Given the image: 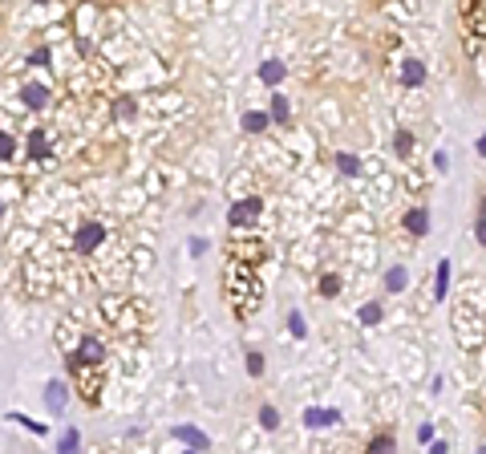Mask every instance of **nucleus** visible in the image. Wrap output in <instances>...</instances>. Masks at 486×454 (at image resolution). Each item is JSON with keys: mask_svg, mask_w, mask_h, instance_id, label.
I'll list each match as a JSON object with an SVG mask.
<instances>
[{"mask_svg": "<svg viewBox=\"0 0 486 454\" xmlns=\"http://www.w3.org/2000/svg\"><path fill=\"white\" fill-rule=\"evenodd\" d=\"M288 329L296 333V337H304V333H308V329H304V317H300V312H292V317H288Z\"/></svg>", "mask_w": 486, "mask_h": 454, "instance_id": "nucleus-20", "label": "nucleus"}, {"mask_svg": "<svg viewBox=\"0 0 486 454\" xmlns=\"http://www.w3.org/2000/svg\"><path fill=\"white\" fill-rule=\"evenodd\" d=\"M450 288V259H437V280H434V292L437 296H446Z\"/></svg>", "mask_w": 486, "mask_h": 454, "instance_id": "nucleus-12", "label": "nucleus"}, {"mask_svg": "<svg viewBox=\"0 0 486 454\" xmlns=\"http://www.w3.org/2000/svg\"><path fill=\"white\" fill-rule=\"evenodd\" d=\"M401 81L405 85H421V81H425V65L421 61H405L401 65Z\"/></svg>", "mask_w": 486, "mask_h": 454, "instance_id": "nucleus-10", "label": "nucleus"}, {"mask_svg": "<svg viewBox=\"0 0 486 454\" xmlns=\"http://www.w3.org/2000/svg\"><path fill=\"white\" fill-rule=\"evenodd\" d=\"M259 78L268 81V85H275V81L284 78V65H280V61H263V65H259Z\"/></svg>", "mask_w": 486, "mask_h": 454, "instance_id": "nucleus-14", "label": "nucleus"}, {"mask_svg": "<svg viewBox=\"0 0 486 454\" xmlns=\"http://www.w3.org/2000/svg\"><path fill=\"white\" fill-rule=\"evenodd\" d=\"M413 150V138L409 134H397V154H409Z\"/></svg>", "mask_w": 486, "mask_h": 454, "instance_id": "nucleus-25", "label": "nucleus"}, {"mask_svg": "<svg viewBox=\"0 0 486 454\" xmlns=\"http://www.w3.org/2000/svg\"><path fill=\"white\" fill-rule=\"evenodd\" d=\"M73 361H81V365H106V345H101L97 337H81Z\"/></svg>", "mask_w": 486, "mask_h": 454, "instance_id": "nucleus-1", "label": "nucleus"}, {"mask_svg": "<svg viewBox=\"0 0 486 454\" xmlns=\"http://www.w3.org/2000/svg\"><path fill=\"white\" fill-rule=\"evenodd\" d=\"M175 434L182 438L187 446H194V450H203V446H207V434H203V430H194V426H178Z\"/></svg>", "mask_w": 486, "mask_h": 454, "instance_id": "nucleus-9", "label": "nucleus"}, {"mask_svg": "<svg viewBox=\"0 0 486 454\" xmlns=\"http://www.w3.org/2000/svg\"><path fill=\"white\" fill-rule=\"evenodd\" d=\"M243 126L251 130V134H259V130L268 126V114H243Z\"/></svg>", "mask_w": 486, "mask_h": 454, "instance_id": "nucleus-15", "label": "nucleus"}, {"mask_svg": "<svg viewBox=\"0 0 486 454\" xmlns=\"http://www.w3.org/2000/svg\"><path fill=\"white\" fill-rule=\"evenodd\" d=\"M337 166L344 171V175H356V171H361V162H356L353 154H340V159H337Z\"/></svg>", "mask_w": 486, "mask_h": 454, "instance_id": "nucleus-17", "label": "nucleus"}, {"mask_svg": "<svg viewBox=\"0 0 486 454\" xmlns=\"http://www.w3.org/2000/svg\"><path fill=\"white\" fill-rule=\"evenodd\" d=\"M361 321L377 324V321H381V305H365V308H361Z\"/></svg>", "mask_w": 486, "mask_h": 454, "instance_id": "nucleus-18", "label": "nucleus"}, {"mask_svg": "<svg viewBox=\"0 0 486 454\" xmlns=\"http://www.w3.org/2000/svg\"><path fill=\"white\" fill-rule=\"evenodd\" d=\"M101 240H106V227H101V223H85L77 231V252H94Z\"/></svg>", "mask_w": 486, "mask_h": 454, "instance_id": "nucleus-3", "label": "nucleus"}, {"mask_svg": "<svg viewBox=\"0 0 486 454\" xmlns=\"http://www.w3.org/2000/svg\"><path fill=\"white\" fill-rule=\"evenodd\" d=\"M332 422H340L337 410H304V426H312V430H320V426H332Z\"/></svg>", "mask_w": 486, "mask_h": 454, "instance_id": "nucleus-4", "label": "nucleus"}, {"mask_svg": "<svg viewBox=\"0 0 486 454\" xmlns=\"http://www.w3.org/2000/svg\"><path fill=\"white\" fill-rule=\"evenodd\" d=\"M45 402H49V410H53V414H61V410H65V381H49Z\"/></svg>", "mask_w": 486, "mask_h": 454, "instance_id": "nucleus-7", "label": "nucleus"}, {"mask_svg": "<svg viewBox=\"0 0 486 454\" xmlns=\"http://www.w3.org/2000/svg\"><path fill=\"white\" fill-rule=\"evenodd\" d=\"M259 422H263L268 430H275V426H280V410H275V405H263V410H259Z\"/></svg>", "mask_w": 486, "mask_h": 454, "instance_id": "nucleus-16", "label": "nucleus"}, {"mask_svg": "<svg viewBox=\"0 0 486 454\" xmlns=\"http://www.w3.org/2000/svg\"><path fill=\"white\" fill-rule=\"evenodd\" d=\"M77 446H81V434L77 430H65L61 442H57V454H77Z\"/></svg>", "mask_w": 486, "mask_h": 454, "instance_id": "nucleus-13", "label": "nucleus"}, {"mask_svg": "<svg viewBox=\"0 0 486 454\" xmlns=\"http://www.w3.org/2000/svg\"><path fill=\"white\" fill-rule=\"evenodd\" d=\"M272 118H275V122H284V118H288V102H284V97H275V102H272Z\"/></svg>", "mask_w": 486, "mask_h": 454, "instance_id": "nucleus-19", "label": "nucleus"}, {"mask_svg": "<svg viewBox=\"0 0 486 454\" xmlns=\"http://www.w3.org/2000/svg\"><path fill=\"white\" fill-rule=\"evenodd\" d=\"M32 154H37V159L45 154V130H32Z\"/></svg>", "mask_w": 486, "mask_h": 454, "instance_id": "nucleus-22", "label": "nucleus"}, {"mask_svg": "<svg viewBox=\"0 0 486 454\" xmlns=\"http://www.w3.org/2000/svg\"><path fill=\"white\" fill-rule=\"evenodd\" d=\"M227 219H231V227H251V223H256V219H259V199H247V203H235Z\"/></svg>", "mask_w": 486, "mask_h": 454, "instance_id": "nucleus-2", "label": "nucleus"}, {"mask_svg": "<svg viewBox=\"0 0 486 454\" xmlns=\"http://www.w3.org/2000/svg\"><path fill=\"white\" fill-rule=\"evenodd\" d=\"M20 97L29 102L32 110H41V106H49V90H45V85H37V81H29V85L20 90Z\"/></svg>", "mask_w": 486, "mask_h": 454, "instance_id": "nucleus-6", "label": "nucleus"}, {"mask_svg": "<svg viewBox=\"0 0 486 454\" xmlns=\"http://www.w3.org/2000/svg\"><path fill=\"white\" fill-rule=\"evenodd\" d=\"M405 227H409L413 235H425V231H430V211H425V207H413L409 215H405Z\"/></svg>", "mask_w": 486, "mask_h": 454, "instance_id": "nucleus-5", "label": "nucleus"}, {"mask_svg": "<svg viewBox=\"0 0 486 454\" xmlns=\"http://www.w3.org/2000/svg\"><path fill=\"white\" fill-rule=\"evenodd\" d=\"M187 454H199V450H187Z\"/></svg>", "mask_w": 486, "mask_h": 454, "instance_id": "nucleus-26", "label": "nucleus"}, {"mask_svg": "<svg viewBox=\"0 0 486 454\" xmlns=\"http://www.w3.org/2000/svg\"><path fill=\"white\" fill-rule=\"evenodd\" d=\"M365 454H397V438L393 434H377L369 446H365Z\"/></svg>", "mask_w": 486, "mask_h": 454, "instance_id": "nucleus-8", "label": "nucleus"}, {"mask_svg": "<svg viewBox=\"0 0 486 454\" xmlns=\"http://www.w3.org/2000/svg\"><path fill=\"white\" fill-rule=\"evenodd\" d=\"M13 150H16V142H13V138H8V134H0V159H8Z\"/></svg>", "mask_w": 486, "mask_h": 454, "instance_id": "nucleus-24", "label": "nucleus"}, {"mask_svg": "<svg viewBox=\"0 0 486 454\" xmlns=\"http://www.w3.org/2000/svg\"><path fill=\"white\" fill-rule=\"evenodd\" d=\"M247 369H251V377H259V373H263V357L251 353V357H247Z\"/></svg>", "mask_w": 486, "mask_h": 454, "instance_id": "nucleus-23", "label": "nucleus"}, {"mask_svg": "<svg viewBox=\"0 0 486 454\" xmlns=\"http://www.w3.org/2000/svg\"><path fill=\"white\" fill-rule=\"evenodd\" d=\"M337 288H340L337 276H324V280H320V292H324V296H337Z\"/></svg>", "mask_w": 486, "mask_h": 454, "instance_id": "nucleus-21", "label": "nucleus"}, {"mask_svg": "<svg viewBox=\"0 0 486 454\" xmlns=\"http://www.w3.org/2000/svg\"><path fill=\"white\" fill-rule=\"evenodd\" d=\"M405 284H409V272H405L401 264H397V268H389V272H385V288H389V292H401Z\"/></svg>", "mask_w": 486, "mask_h": 454, "instance_id": "nucleus-11", "label": "nucleus"}]
</instances>
